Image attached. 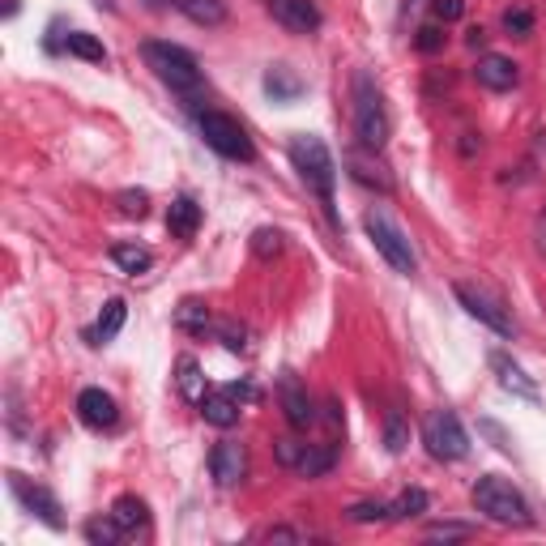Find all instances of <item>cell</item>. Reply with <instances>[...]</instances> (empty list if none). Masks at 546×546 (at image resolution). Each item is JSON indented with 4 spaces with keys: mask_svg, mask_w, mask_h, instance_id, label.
<instances>
[{
    "mask_svg": "<svg viewBox=\"0 0 546 546\" xmlns=\"http://www.w3.org/2000/svg\"><path fill=\"white\" fill-rule=\"evenodd\" d=\"M291 163H295V171H299V180L308 184L316 197H320V205H325V214L337 222V214H333V184H337V163H333V154H329V146L320 137H312V133H295L291 137Z\"/></svg>",
    "mask_w": 546,
    "mask_h": 546,
    "instance_id": "obj_1",
    "label": "cell"
},
{
    "mask_svg": "<svg viewBox=\"0 0 546 546\" xmlns=\"http://www.w3.org/2000/svg\"><path fill=\"white\" fill-rule=\"evenodd\" d=\"M141 56H146V69H154L158 82L171 86L175 94H197L201 90V64L188 47L167 43V39H150L141 47Z\"/></svg>",
    "mask_w": 546,
    "mask_h": 546,
    "instance_id": "obj_2",
    "label": "cell"
},
{
    "mask_svg": "<svg viewBox=\"0 0 546 546\" xmlns=\"http://www.w3.org/2000/svg\"><path fill=\"white\" fill-rule=\"evenodd\" d=\"M474 508L483 512L487 521H495V525H517V529L534 525L529 500L508 483V478H500V474H483L474 483Z\"/></svg>",
    "mask_w": 546,
    "mask_h": 546,
    "instance_id": "obj_3",
    "label": "cell"
},
{
    "mask_svg": "<svg viewBox=\"0 0 546 546\" xmlns=\"http://www.w3.org/2000/svg\"><path fill=\"white\" fill-rule=\"evenodd\" d=\"M350 94H355V137L363 150H384V141H389V111H384V94L380 86L372 82V73H355V86H350Z\"/></svg>",
    "mask_w": 546,
    "mask_h": 546,
    "instance_id": "obj_4",
    "label": "cell"
},
{
    "mask_svg": "<svg viewBox=\"0 0 546 546\" xmlns=\"http://www.w3.org/2000/svg\"><path fill=\"white\" fill-rule=\"evenodd\" d=\"M363 231H367V239L376 244V252L384 256V261H389L393 273H401V278H414V273H419V256H414L406 231H401L384 210H367V214H363Z\"/></svg>",
    "mask_w": 546,
    "mask_h": 546,
    "instance_id": "obj_5",
    "label": "cell"
},
{
    "mask_svg": "<svg viewBox=\"0 0 546 546\" xmlns=\"http://www.w3.org/2000/svg\"><path fill=\"white\" fill-rule=\"evenodd\" d=\"M197 128H201L205 146H210L214 154H222V158H231V163H252L256 158V146L244 133V124H239L235 116H227V111H201Z\"/></svg>",
    "mask_w": 546,
    "mask_h": 546,
    "instance_id": "obj_6",
    "label": "cell"
},
{
    "mask_svg": "<svg viewBox=\"0 0 546 546\" xmlns=\"http://www.w3.org/2000/svg\"><path fill=\"white\" fill-rule=\"evenodd\" d=\"M423 444L427 453L436 461H461L470 453V436H465V427L453 410H431L423 419Z\"/></svg>",
    "mask_w": 546,
    "mask_h": 546,
    "instance_id": "obj_7",
    "label": "cell"
},
{
    "mask_svg": "<svg viewBox=\"0 0 546 546\" xmlns=\"http://www.w3.org/2000/svg\"><path fill=\"white\" fill-rule=\"evenodd\" d=\"M453 295L461 299V308L470 312L474 320H483V325L495 329L500 337H512V316L504 312V303H500V299L483 291V286H474V282H457V286H453Z\"/></svg>",
    "mask_w": 546,
    "mask_h": 546,
    "instance_id": "obj_8",
    "label": "cell"
},
{
    "mask_svg": "<svg viewBox=\"0 0 546 546\" xmlns=\"http://www.w3.org/2000/svg\"><path fill=\"white\" fill-rule=\"evenodd\" d=\"M9 491L22 500V508L26 512H35V517L47 525V529H60L64 525V517H60V500L47 487H39V483H30L26 474H18V470H9Z\"/></svg>",
    "mask_w": 546,
    "mask_h": 546,
    "instance_id": "obj_9",
    "label": "cell"
},
{
    "mask_svg": "<svg viewBox=\"0 0 546 546\" xmlns=\"http://www.w3.org/2000/svg\"><path fill=\"white\" fill-rule=\"evenodd\" d=\"M265 9H269V18L282 30H291V35H316L320 22H325L316 0H265Z\"/></svg>",
    "mask_w": 546,
    "mask_h": 546,
    "instance_id": "obj_10",
    "label": "cell"
},
{
    "mask_svg": "<svg viewBox=\"0 0 546 546\" xmlns=\"http://www.w3.org/2000/svg\"><path fill=\"white\" fill-rule=\"evenodd\" d=\"M210 474H214V483L222 491L239 487L244 483V474H248V448L239 440H218L214 453H210Z\"/></svg>",
    "mask_w": 546,
    "mask_h": 546,
    "instance_id": "obj_11",
    "label": "cell"
},
{
    "mask_svg": "<svg viewBox=\"0 0 546 546\" xmlns=\"http://www.w3.org/2000/svg\"><path fill=\"white\" fill-rule=\"evenodd\" d=\"M278 401H282L286 423H291L295 431H308L316 423V406H312V397H308V389H303V380L295 372H286L278 380Z\"/></svg>",
    "mask_w": 546,
    "mask_h": 546,
    "instance_id": "obj_12",
    "label": "cell"
},
{
    "mask_svg": "<svg viewBox=\"0 0 546 546\" xmlns=\"http://www.w3.org/2000/svg\"><path fill=\"white\" fill-rule=\"evenodd\" d=\"M77 419H82L90 431H111L120 423L116 397L103 393V389H82V393H77Z\"/></svg>",
    "mask_w": 546,
    "mask_h": 546,
    "instance_id": "obj_13",
    "label": "cell"
},
{
    "mask_svg": "<svg viewBox=\"0 0 546 546\" xmlns=\"http://www.w3.org/2000/svg\"><path fill=\"white\" fill-rule=\"evenodd\" d=\"M491 372H495V380H500V389H508L512 397H525V401H538L542 397L534 376H525V367L517 359H508L504 350H495V355H491Z\"/></svg>",
    "mask_w": 546,
    "mask_h": 546,
    "instance_id": "obj_14",
    "label": "cell"
},
{
    "mask_svg": "<svg viewBox=\"0 0 546 546\" xmlns=\"http://www.w3.org/2000/svg\"><path fill=\"white\" fill-rule=\"evenodd\" d=\"M474 77H478V86H487V90H495V94H504V90H512L521 82V69L512 64L508 56H483L478 60V69H474Z\"/></svg>",
    "mask_w": 546,
    "mask_h": 546,
    "instance_id": "obj_15",
    "label": "cell"
},
{
    "mask_svg": "<svg viewBox=\"0 0 546 546\" xmlns=\"http://www.w3.org/2000/svg\"><path fill=\"white\" fill-rule=\"evenodd\" d=\"M239 406H244V401H239L235 393H227V389L205 393V397H201V419L227 431V427H235V423H239Z\"/></svg>",
    "mask_w": 546,
    "mask_h": 546,
    "instance_id": "obj_16",
    "label": "cell"
},
{
    "mask_svg": "<svg viewBox=\"0 0 546 546\" xmlns=\"http://www.w3.org/2000/svg\"><path fill=\"white\" fill-rule=\"evenodd\" d=\"M167 231L175 239H192V235L201 231V205L192 201V197H175L171 210H167Z\"/></svg>",
    "mask_w": 546,
    "mask_h": 546,
    "instance_id": "obj_17",
    "label": "cell"
},
{
    "mask_svg": "<svg viewBox=\"0 0 546 546\" xmlns=\"http://www.w3.org/2000/svg\"><path fill=\"white\" fill-rule=\"evenodd\" d=\"M265 90L273 94V103H295L308 86H303V77L291 69V64H273L265 73Z\"/></svg>",
    "mask_w": 546,
    "mask_h": 546,
    "instance_id": "obj_18",
    "label": "cell"
},
{
    "mask_svg": "<svg viewBox=\"0 0 546 546\" xmlns=\"http://www.w3.org/2000/svg\"><path fill=\"white\" fill-rule=\"evenodd\" d=\"M171 5L197 26H222L227 22V5H222V0H171Z\"/></svg>",
    "mask_w": 546,
    "mask_h": 546,
    "instance_id": "obj_19",
    "label": "cell"
},
{
    "mask_svg": "<svg viewBox=\"0 0 546 546\" xmlns=\"http://www.w3.org/2000/svg\"><path fill=\"white\" fill-rule=\"evenodd\" d=\"M124 320H128V303H124V299H107L103 312H99V325L90 329V342H94V346H99V342H111V337L124 329Z\"/></svg>",
    "mask_w": 546,
    "mask_h": 546,
    "instance_id": "obj_20",
    "label": "cell"
},
{
    "mask_svg": "<svg viewBox=\"0 0 546 546\" xmlns=\"http://www.w3.org/2000/svg\"><path fill=\"white\" fill-rule=\"evenodd\" d=\"M111 517L120 521L124 534H137V529L150 521V508H146V500H137V495H120V500L111 504Z\"/></svg>",
    "mask_w": 546,
    "mask_h": 546,
    "instance_id": "obj_21",
    "label": "cell"
},
{
    "mask_svg": "<svg viewBox=\"0 0 546 546\" xmlns=\"http://www.w3.org/2000/svg\"><path fill=\"white\" fill-rule=\"evenodd\" d=\"M337 461V444H308V453L299 461V474L303 478H325Z\"/></svg>",
    "mask_w": 546,
    "mask_h": 546,
    "instance_id": "obj_22",
    "label": "cell"
},
{
    "mask_svg": "<svg viewBox=\"0 0 546 546\" xmlns=\"http://www.w3.org/2000/svg\"><path fill=\"white\" fill-rule=\"evenodd\" d=\"M111 261H116L124 273H146L154 265V252L150 248H141V244H111Z\"/></svg>",
    "mask_w": 546,
    "mask_h": 546,
    "instance_id": "obj_23",
    "label": "cell"
},
{
    "mask_svg": "<svg viewBox=\"0 0 546 546\" xmlns=\"http://www.w3.org/2000/svg\"><path fill=\"white\" fill-rule=\"evenodd\" d=\"M175 372H180V376H175V384H180V393L188 397V401H197V406H201V397L205 393H210V389H205V376H201V367H197V359H180V363H175Z\"/></svg>",
    "mask_w": 546,
    "mask_h": 546,
    "instance_id": "obj_24",
    "label": "cell"
},
{
    "mask_svg": "<svg viewBox=\"0 0 546 546\" xmlns=\"http://www.w3.org/2000/svg\"><path fill=\"white\" fill-rule=\"evenodd\" d=\"M427 491L423 487H410V491H401L397 495V500L389 504V517L393 521H414V517H423V512H427Z\"/></svg>",
    "mask_w": 546,
    "mask_h": 546,
    "instance_id": "obj_25",
    "label": "cell"
},
{
    "mask_svg": "<svg viewBox=\"0 0 546 546\" xmlns=\"http://www.w3.org/2000/svg\"><path fill=\"white\" fill-rule=\"evenodd\" d=\"M64 47H69V56L90 60V64H103L107 60V47L94 39V35H86V30H69V35H64Z\"/></svg>",
    "mask_w": 546,
    "mask_h": 546,
    "instance_id": "obj_26",
    "label": "cell"
},
{
    "mask_svg": "<svg viewBox=\"0 0 546 546\" xmlns=\"http://www.w3.org/2000/svg\"><path fill=\"white\" fill-rule=\"evenodd\" d=\"M175 325H180L184 333H205L210 329V308H205L201 299H184L180 312H175Z\"/></svg>",
    "mask_w": 546,
    "mask_h": 546,
    "instance_id": "obj_27",
    "label": "cell"
},
{
    "mask_svg": "<svg viewBox=\"0 0 546 546\" xmlns=\"http://www.w3.org/2000/svg\"><path fill=\"white\" fill-rule=\"evenodd\" d=\"M86 538H90L94 546H111V542L124 538V529H120V521L107 512V517H99V521H86Z\"/></svg>",
    "mask_w": 546,
    "mask_h": 546,
    "instance_id": "obj_28",
    "label": "cell"
},
{
    "mask_svg": "<svg viewBox=\"0 0 546 546\" xmlns=\"http://www.w3.org/2000/svg\"><path fill=\"white\" fill-rule=\"evenodd\" d=\"M406 440H410V431H406L401 410H389V414H384V448H389V453H401V448H406Z\"/></svg>",
    "mask_w": 546,
    "mask_h": 546,
    "instance_id": "obj_29",
    "label": "cell"
},
{
    "mask_svg": "<svg viewBox=\"0 0 546 546\" xmlns=\"http://www.w3.org/2000/svg\"><path fill=\"white\" fill-rule=\"evenodd\" d=\"M355 525H372V521H393L389 517V504H380V500H363V504H350L346 512Z\"/></svg>",
    "mask_w": 546,
    "mask_h": 546,
    "instance_id": "obj_30",
    "label": "cell"
},
{
    "mask_svg": "<svg viewBox=\"0 0 546 546\" xmlns=\"http://www.w3.org/2000/svg\"><path fill=\"white\" fill-rule=\"evenodd\" d=\"M504 30H508V35H517V39H525L529 30H534V9H525V5L504 9Z\"/></svg>",
    "mask_w": 546,
    "mask_h": 546,
    "instance_id": "obj_31",
    "label": "cell"
},
{
    "mask_svg": "<svg viewBox=\"0 0 546 546\" xmlns=\"http://www.w3.org/2000/svg\"><path fill=\"white\" fill-rule=\"evenodd\" d=\"M273 453H278V461L286 465V470H299V461H303V453H308V444H299L295 436H282V440H273Z\"/></svg>",
    "mask_w": 546,
    "mask_h": 546,
    "instance_id": "obj_32",
    "label": "cell"
},
{
    "mask_svg": "<svg viewBox=\"0 0 546 546\" xmlns=\"http://www.w3.org/2000/svg\"><path fill=\"white\" fill-rule=\"evenodd\" d=\"M252 252L261 256V261H269V256H278V252H282V231L261 227V231L252 235Z\"/></svg>",
    "mask_w": 546,
    "mask_h": 546,
    "instance_id": "obj_33",
    "label": "cell"
},
{
    "mask_svg": "<svg viewBox=\"0 0 546 546\" xmlns=\"http://www.w3.org/2000/svg\"><path fill=\"white\" fill-rule=\"evenodd\" d=\"M214 333L222 337V346L235 350V355H239V350H248V329L235 325V320H222V325H214Z\"/></svg>",
    "mask_w": 546,
    "mask_h": 546,
    "instance_id": "obj_34",
    "label": "cell"
},
{
    "mask_svg": "<svg viewBox=\"0 0 546 546\" xmlns=\"http://www.w3.org/2000/svg\"><path fill=\"white\" fill-rule=\"evenodd\" d=\"M414 47H419L423 56H436V52H444V30L431 22V26H423L419 35H414Z\"/></svg>",
    "mask_w": 546,
    "mask_h": 546,
    "instance_id": "obj_35",
    "label": "cell"
},
{
    "mask_svg": "<svg viewBox=\"0 0 546 546\" xmlns=\"http://www.w3.org/2000/svg\"><path fill=\"white\" fill-rule=\"evenodd\" d=\"M461 13H465V0H431V18H436V22H457L461 18Z\"/></svg>",
    "mask_w": 546,
    "mask_h": 546,
    "instance_id": "obj_36",
    "label": "cell"
},
{
    "mask_svg": "<svg viewBox=\"0 0 546 546\" xmlns=\"http://www.w3.org/2000/svg\"><path fill=\"white\" fill-rule=\"evenodd\" d=\"M146 205H150L146 192H120V210L128 218H146Z\"/></svg>",
    "mask_w": 546,
    "mask_h": 546,
    "instance_id": "obj_37",
    "label": "cell"
},
{
    "mask_svg": "<svg viewBox=\"0 0 546 546\" xmlns=\"http://www.w3.org/2000/svg\"><path fill=\"white\" fill-rule=\"evenodd\" d=\"M470 534H474L470 525H431V529H427V538H436V542H440V538H470Z\"/></svg>",
    "mask_w": 546,
    "mask_h": 546,
    "instance_id": "obj_38",
    "label": "cell"
},
{
    "mask_svg": "<svg viewBox=\"0 0 546 546\" xmlns=\"http://www.w3.org/2000/svg\"><path fill=\"white\" fill-rule=\"evenodd\" d=\"M325 419H329V427H333V431L346 423V419H342V406H337V397H329V406H325Z\"/></svg>",
    "mask_w": 546,
    "mask_h": 546,
    "instance_id": "obj_39",
    "label": "cell"
},
{
    "mask_svg": "<svg viewBox=\"0 0 546 546\" xmlns=\"http://www.w3.org/2000/svg\"><path fill=\"white\" fill-rule=\"evenodd\" d=\"M265 538H269V542H295L299 534H295V529H269Z\"/></svg>",
    "mask_w": 546,
    "mask_h": 546,
    "instance_id": "obj_40",
    "label": "cell"
}]
</instances>
